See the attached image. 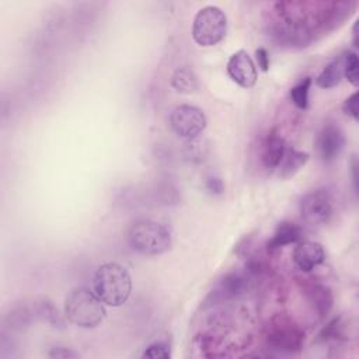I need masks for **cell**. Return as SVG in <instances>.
Masks as SVG:
<instances>
[{"instance_id": "cell-3", "label": "cell", "mask_w": 359, "mask_h": 359, "mask_svg": "<svg viewBox=\"0 0 359 359\" xmlns=\"http://www.w3.org/2000/svg\"><path fill=\"white\" fill-rule=\"evenodd\" d=\"M128 241L132 250L143 255H160L172 245L170 229L151 219L135 220L128 230Z\"/></svg>"}, {"instance_id": "cell-13", "label": "cell", "mask_w": 359, "mask_h": 359, "mask_svg": "<svg viewBox=\"0 0 359 359\" xmlns=\"http://www.w3.org/2000/svg\"><path fill=\"white\" fill-rule=\"evenodd\" d=\"M247 286V278L240 272L226 273L216 285L213 293L215 300H230L238 297Z\"/></svg>"}, {"instance_id": "cell-7", "label": "cell", "mask_w": 359, "mask_h": 359, "mask_svg": "<svg viewBox=\"0 0 359 359\" xmlns=\"http://www.w3.org/2000/svg\"><path fill=\"white\" fill-rule=\"evenodd\" d=\"M299 209L306 223L321 226L328 223L334 216V198L327 189H316L302 198Z\"/></svg>"}, {"instance_id": "cell-27", "label": "cell", "mask_w": 359, "mask_h": 359, "mask_svg": "<svg viewBox=\"0 0 359 359\" xmlns=\"http://www.w3.org/2000/svg\"><path fill=\"white\" fill-rule=\"evenodd\" d=\"M353 45L358 46V21H355V25H353Z\"/></svg>"}, {"instance_id": "cell-6", "label": "cell", "mask_w": 359, "mask_h": 359, "mask_svg": "<svg viewBox=\"0 0 359 359\" xmlns=\"http://www.w3.org/2000/svg\"><path fill=\"white\" fill-rule=\"evenodd\" d=\"M265 337L272 349L287 353L300 351L304 342V332L299 328V325L283 317H276L271 321Z\"/></svg>"}, {"instance_id": "cell-4", "label": "cell", "mask_w": 359, "mask_h": 359, "mask_svg": "<svg viewBox=\"0 0 359 359\" xmlns=\"http://www.w3.org/2000/svg\"><path fill=\"white\" fill-rule=\"evenodd\" d=\"M192 39L202 48L217 45L227 34V17L217 6H205L194 17Z\"/></svg>"}, {"instance_id": "cell-22", "label": "cell", "mask_w": 359, "mask_h": 359, "mask_svg": "<svg viewBox=\"0 0 359 359\" xmlns=\"http://www.w3.org/2000/svg\"><path fill=\"white\" fill-rule=\"evenodd\" d=\"M143 358H151V359H168L171 356L170 345L165 341H154L150 345H147L142 353Z\"/></svg>"}, {"instance_id": "cell-12", "label": "cell", "mask_w": 359, "mask_h": 359, "mask_svg": "<svg viewBox=\"0 0 359 359\" xmlns=\"http://www.w3.org/2000/svg\"><path fill=\"white\" fill-rule=\"evenodd\" d=\"M302 240H303V229L294 222L285 220L276 226L272 237L266 243V247L268 250H278L285 245L296 244Z\"/></svg>"}, {"instance_id": "cell-1", "label": "cell", "mask_w": 359, "mask_h": 359, "mask_svg": "<svg viewBox=\"0 0 359 359\" xmlns=\"http://www.w3.org/2000/svg\"><path fill=\"white\" fill-rule=\"evenodd\" d=\"M93 290L104 304L119 307L128 302L132 293L130 273L116 262L101 264L93 276Z\"/></svg>"}, {"instance_id": "cell-21", "label": "cell", "mask_w": 359, "mask_h": 359, "mask_svg": "<svg viewBox=\"0 0 359 359\" xmlns=\"http://www.w3.org/2000/svg\"><path fill=\"white\" fill-rule=\"evenodd\" d=\"M208 151V147L199 140V136L189 139L184 144V156L191 161H201Z\"/></svg>"}, {"instance_id": "cell-14", "label": "cell", "mask_w": 359, "mask_h": 359, "mask_svg": "<svg viewBox=\"0 0 359 359\" xmlns=\"http://www.w3.org/2000/svg\"><path fill=\"white\" fill-rule=\"evenodd\" d=\"M304 293L307 300L313 304V309L316 310V313L320 317H325L330 310L332 309V303H334V296L330 290L328 286L323 285V283H309L304 287Z\"/></svg>"}, {"instance_id": "cell-26", "label": "cell", "mask_w": 359, "mask_h": 359, "mask_svg": "<svg viewBox=\"0 0 359 359\" xmlns=\"http://www.w3.org/2000/svg\"><path fill=\"white\" fill-rule=\"evenodd\" d=\"M49 356L50 358H62V359H67V358H79L80 355L72 349H67V348H53L50 352H49Z\"/></svg>"}, {"instance_id": "cell-18", "label": "cell", "mask_w": 359, "mask_h": 359, "mask_svg": "<svg viewBox=\"0 0 359 359\" xmlns=\"http://www.w3.org/2000/svg\"><path fill=\"white\" fill-rule=\"evenodd\" d=\"M311 84H313V79L310 76H307L290 88V91H289L290 100L299 109H307V107H309V93H310Z\"/></svg>"}, {"instance_id": "cell-11", "label": "cell", "mask_w": 359, "mask_h": 359, "mask_svg": "<svg viewBox=\"0 0 359 359\" xmlns=\"http://www.w3.org/2000/svg\"><path fill=\"white\" fill-rule=\"evenodd\" d=\"M287 144L285 139L276 132H269L262 142L261 161L265 168L276 170L286 153Z\"/></svg>"}, {"instance_id": "cell-23", "label": "cell", "mask_w": 359, "mask_h": 359, "mask_svg": "<svg viewBox=\"0 0 359 359\" xmlns=\"http://www.w3.org/2000/svg\"><path fill=\"white\" fill-rule=\"evenodd\" d=\"M342 111L345 115L351 116L353 121L359 119V109H358V91L351 94L342 104Z\"/></svg>"}, {"instance_id": "cell-25", "label": "cell", "mask_w": 359, "mask_h": 359, "mask_svg": "<svg viewBox=\"0 0 359 359\" xmlns=\"http://www.w3.org/2000/svg\"><path fill=\"white\" fill-rule=\"evenodd\" d=\"M255 57H257L258 67L262 72H268V69H269V55H268L266 49L265 48H258L255 50Z\"/></svg>"}, {"instance_id": "cell-2", "label": "cell", "mask_w": 359, "mask_h": 359, "mask_svg": "<svg viewBox=\"0 0 359 359\" xmlns=\"http://www.w3.org/2000/svg\"><path fill=\"white\" fill-rule=\"evenodd\" d=\"M65 317L74 325L81 328H94L100 325L107 310L104 302L95 294L94 290L79 286L70 290L65 299Z\"/></svg>"}, {"instance_id": "cell-24", "label": "cell", "mask_w": 359, "mask_h": 359, "mask_svg": "<svg viewBox=\"0 0 359 359\" xmlns=\"http://www.w3.org/2000/svg\"><path fill=\"white\" fill-rule=\"evenodd\" d=\"M205 187H206V189L209 191V192H212V194H223V191H224V185H223V181L220 180V178H217V177H209L208 180H206V182H205Z\"/></svg>"}, {"instance_id": "cell-10", "label": "cell", "mask_w": 359, "mask_h": 359, "mask_svg": "<svg viewBox=\"0 0 359 359\" xmlns=\"http://www.w3.org/2000/svg\"><path fill=\"white\" fill-rule=\"evenodd\" d=\"M292 258L297 269L302 272H311L325 261V251L320 243L302 240L296 243Z\"/></svg>"}, {"instance_id": "cell-17", "label": "cell", "mask_w": 359, "mask_h": 359, "mask_svg": "<svg viewBox=\"0 0 359 359\" xmlns=\"http://www.w3.org/2000/svg\"><path fill=\"white\" fill-rule=\"evenodd\" d=\"M344 77L342 73V59L341 56L332 59L316 77V84L321 88H332L341 83Z\"/></svg>"}, {"instance_id": "cell-9", "label": "cell", "mask_w": 359, "mask_h": 359, "mask_svg": "<svg viewBox=\"0 0 359 359\" xmlns=\"http://www.w3.org/2000/svg\"><path fill=\"white\" fill-rule=\"evenodd\" d=\"M227 74L229 77L243 88H251L255 86L258 74L257 66L247 50L240 49L234 52L227 60Z\"/></svg>"}, {"instance_id": "cell-20", "label": "cell", "mask_w": 359, "mask_h": 359, "mask_svg": "<svg viewBox=\"0 0 359 359\" xmlns=\"http://www.w3.org/2000/svg\"><path fill=\"white\" fill-rule=\"evenodd\" d=\"M344 335V324L341 317L331 318L327 325L320 331L318 341H337Z\"/></svg>"}, {"instance_id": "cell-5", "label": "cell", "mask_w": 359, "mask_h": 359, "mask_svg": "<svg viewBox=\"0 0 359 359\" xmlns=\"http://www.w3.org/2000/svg\"><path fill=\"white\" fill-rule=\"evenodd\" d=\"M168 123L177 136L189 140L198 137L206 129L208 119L199 107L180 104L171 108L168 114Z\"/></svg>"}, {"instance_id": "cell-16", "label": "cell", "mask_w": 359, "mask_h": 359, "mask_svg": "<svg viewBox=\"0 0 359 359\" xmlns=\"http://www.w3.org/2000/svg\"><path fill=\"white\" fill-rule=\"evenodd\" d=\"M309 157H310V154L307 151L287 147L286 153L278 167L279 177L285 178V180L293 177L296 172H299L300 168L304 167V164L309 161Z\"/></svg>"}, {"instance_id": "cell-19", "label": "cell", "mask_w": 359, "mask_h": 359, "mask_svg": "<svg viewBox=\"0 0 359 359\" xmlns=\"http://www.w3.org/2000/svg\"><path fill=\"white\" fill-rule=\"evenodd\" d=\"M342 59V73L344 77L355 87L359 84V60L358 55L352 50H345L341 55Z\"/></svg>"}, {"instance_id": "cell-15", "label": "cell", "mask_w": 359, "mask_h": 359, "mask_svg": "<svg viewBox=\"0 0 359 359\" xmlns=\"http://www.w3.org/2000/svg\"><path fill=\"white\" fill-rule=\"evenodd\" d=\"M171 87L181 94H192L199 90V79L189 66H180L171 76Z\"/></svg>"}, {"instance_id": "cell-8", "label": "cell", "mask_w": 359, "mask_h": 359, "mask_svg": "<svg viewBox=\"0 0 359 359\" xmlns=\"http://www.w3.org/2000/svg\"><path fill=\"white\" fill-rule=\"evenodd\" d=\"M345 147V135L334 123L324 125L316 137V150L324 163H331L339 157Z\"/></svg>"}]
</instances>
